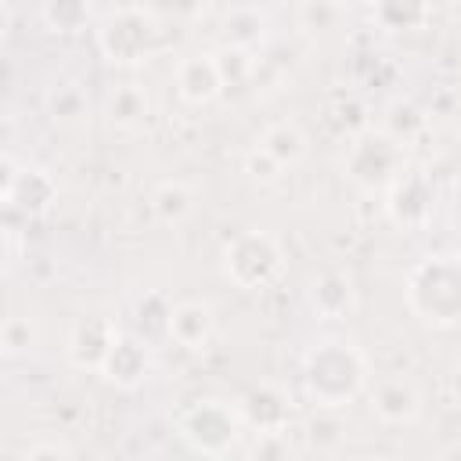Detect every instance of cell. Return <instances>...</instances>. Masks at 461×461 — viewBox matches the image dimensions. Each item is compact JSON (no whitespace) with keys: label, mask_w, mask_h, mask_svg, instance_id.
Returning <instances> with one entry per match:
<instances>
[{"label":"cell","mask_w":461,"mask_h":461,"mask_svg":"<svg viewBox=\"0 0 461 461\" xmlns=\"http://www.w3.org/2000/svg\"><path fill=\"white\" fill-rule=\"evenodd\" d=\"M303 385L313 407H346L367 385V357L346 339H324L303 360Z\"/></svg>","instance_id":"obj_1"},{"label":"cell","mask_w":461,"mask_h":461,"mask_svg":"<svg viewBox=\"0 0 461 461\" xmlns=\"http://www.w3.org/2000/svg\"><path fill=\"white\" fill-rule=\"evenodd\" d=\"M407 303L425 324H461V252L421 259L407 274Z\"/></svg>","instance_id":"obj_2"},{"label":"cell","mask_w":461,"mask_h":461,"mask_svg":"<svg viewBox=\"0 0 461 461\" xmlns=\"http://www.w3.org/2000/svg\"><path fill=\"white\" fill-rule=\"evenodd\" d=\"M285 256L267 230H241L223 249V274L241 288H267L281 277Z\"/></svg>","instance_id":"obj_3"},{"label":"cell","mask_w":461,"mask_h":461,"mask_svg":"<svg viewBox=\"0 0 461 461\" xmlns=\"http://www.w3.org/2000/svg\"><path fill=\"white\" fill-rule=\"evenodd\" d=\"M158 40H162L158 22L148 11H140V7H122V11L108 14L101 32H97V43H101L104 58L115 61V65L144 61L158 47Z\"/></svg>","instance_id":"obj_4"},{"label":"cell","mask_w":461,"mask_h":461,"mask_svg":"<svg viewBox=\"0 0 461 461\" xmlns=\"http://www.w3.org/2000/svg\"><path fill=\"white\" fill-rule=\"evenodd\" d=\"M238 411H230L227 400H194L180 414V436L202 450V454H223L238 439Z\"/></svg>","instance_id":"obj_5"},{"label":"cell","mask_w":461,"mask_h":461,"mask_svg":"<svg viewBox=\"0 0 461 461\" xmlns=\"http://www.w3.org/2000/svg\"><path fill=\"white\" fill-rule=\"evenodd\" d=\"M403 166V148L385 133H364L349 144L346 173L360 187H382L389 184Z\"/></svg>","instance_id":"obj_6"},{"label":"cell","mask_w":461,"mask_h":461,"mask_svg":"<svg viewBox=\"0 0 461 461\" xmlns=\"http://www.w3.org/2000/svg\"><path fill=\"white\" fill-rule=\"evenodd\" d=\"M0 194H4L7 209H22L25 216H40L54 205L58 187L47 176V169L18 166L11 155H4V187H0Z\"/></svg>","instance_id":"obj_7"},{"label":"cell","mask_w":461,"mask_h":461,"mask_svg":"<svg viewBox=\"0 0 461 461\" xmlns=\"http://www.w3.org/2000/svg\"><path fill=\"white\" fill-rule=\"evenodd\" d=\"M119 339V328L112 317L104 313H83L76 324H72V335H68V360L83 371H101L112 346Z\"/></svg>","instance_id":"obj_8"},{"label":"cell","mask_w":461,"mask_h":461,"mask_svg":"<svg viewBox=\"0 0 461 461\" xmlns=\"http://www.w3.org/2000/svg\"><path fill=\"white\" fill-rule=\"evenodd\" d=\"M371 411L385 425H407L421 411V393H418V385L411 378H382L371 389Z\"/></svg>","instance_id":"obj_9"},{"label":"cell","mask_w":461,"mask_h":461,"mask_svg":"<svg viewBox=\"0 0 461 461\" xmlns=\"http://www.w3.org/2000/svg\"><path fill=\"white\" fill-rule=\"evenodd\" d=\"M176 90L191 104H209L223 90V76H220L216 54H187L176 65Z\"/></svg>","instance_id":"obj_10"},{"label":"cell","mask_w":461,"mask_h":461,"mask_svg":"<svg viewBox=\"0 0 461 461\" xmlns=\"http://www.w3.org/2000/svg\"><path fill=\"white\" fill-rule=\"evenodd\" d=\"M148 364H151L148 360V342L133 339V335H119L112 353H108V360H104V367H101V375L108 382H115L119 389H133V385H140L148 378Z\"/></svg>","instance_id":"obj_11"},{"label":"cell","mask_w":461,"mask_h":461,"mask_svg":"<svg viewBox=\"0 0 461 461\" xmlns=\"http://www.w3.org/2000/svg\"><path fill=\"white\" fill-rule=\"evenodd\" d=\"M212 310L198 299H187V303H176L173 313H169V339H176L184 349H202L212 335Z\"/></svg>","instance_id":"obj_12"},{"label":"cell","mask_w":461,"mask_h":461,"mask_svg":"<svg viewBox=\"0 0 461 461\" xmlns=\"http://www.w3.org/2000/svg\"><path fill=\"white\" fill-rule=\"evenodd\" d=\"M429 202H432L429 180L418 176V173H407V176L396 180L389 212H393V220L403 223V227H421V223L429 220Z\"/></svg>","instance_id":"obj_13"},{"label":"cell","mask_w":461,"mask_h":461,"mask_svg":"<svg viewBox=\"0 0 461 461\" xmlns=\"http://www.w3.org/2000/svg\"><path fill=\"white\" fill-rule=\"evenodd\" d=\"M310 303L321 317H342L353 310V281L339 270H328L310 285Z\"/></svg>","instance_id":"obj_14"},{"label":"cell","mask_w":461,"mask_h":461,"mask_svg":"<svg viewBox=\"0 0 461 461\" xmlns=\"http://www.w3.org/2000/svg\"><path fill=\"white\" fill-rule=\"evenodd\" d=\"M245 418H249L263 436H277V432L288 425V403H285V396H281L274 385H263V389H256V393L245 400Z\"/></svg>","instance_id":"obj_15"},{"label":"cell","mask_w":461,"mask_h":461,"mask_svg":"<svg viewBox=\"0 0 461 461\" xmlns=\"http://www.w3.org/2000/svg\"><path fill=\"white\" fill-rule=\"evenodd\" d=\"M259 148L285 169V166H292V162H299L306 155V137H303V130L295 122H277V126H270L263 133Z\"/></svg>","instance_id":"obj_16"},{"label":"cell","mask_w":461,"mask_h":461,"mask_svg":"<svg viewBox=\"0 0 461 461\" xmlns=\"http://www.w3.org/2000/svg\"><path fill=\"white\" fill-rule=\"evenodd\" d=\"M148 115V97L137 83H122L108 94V122L119 130H133Z\"/></svg>","instance_id":"obj_17"},{"label":"cell","mask_w":461,"mask_h":461,"mask_svg":"<svg viewBox=\"0 0 461 461\" xmlns=\"http://www.w3.org/2000/svg\"><path fill=\"white\" fill-rule=\"evenodd\" d=\"M151 209H155V216L162 220V223H184L191 212H194V194H191V187L187 184H180V180H166V184H158V191L151 194Z\"/></svg>","instance_id":"obj_18"},{"label":"cell","mask_w":461,"mask_h":461,"mask_svg":"<svg viewBox=\"0 0 461 461\" xmlns=\"http://www.w3.org/2000/svg\"><path fill=\"white\" fill-rule=\"evenodd\" d=\"M40 14H43V25H47L50 32L72 36V32L86 29V18H90V0H43Z\"/></svg>","instance_id":"obj_19"},{"label":"cell","mask_w":461,"mask_h":461,"mask_svg":"<svg viewBox=\"0 0 461 461\" xmlns=\"http://www.w3.org/2000/svg\"><path fill=\"white\" fill-rule=\"evenodd\" d=\"M375 14L385 29L400 32V29H414L425 22L429 14V0H375Z\"/></svg>","instance_id":"obj_20"},{"label":"cell","mask_w":461,"mask_h":461,"mask_svg":"<svg viewBox=\"0 0 461 461\" xmlns=\"http://www.w3.org/2000/svg\"><path fill=\"white\" fill-rule=\"evenodd\" d=\"M263 36V14L259 11H249V7H238L230 18H227V40L230 47H249Z\"/></svg>","instance_id":"obj_21"},{"label":"cell","mask_w":461,"mask_h":461,"mask_svg":"<svg viewBox=\"0 0 461 461\" xmlns=\"http://www.w3.org/2000/svg\"><path fill=\"white\" fill-rule=\"evenodd\" d=\"M47 108H50L54 119L68 122V119H79V115L86 112V97H83L72 83H61V86H54V90L47 94Z\"/></svg>","instance_id":"obj_22"},{"label":"cell","mask_w":461,"mask_h":461,"mask_svg":"<svg viewBox=\"0 0 461 461\" xmlns=\"http://www.w3.org/2000/svg\"><path fill=\"white\" fill-rule=\"evenodd\" d=\"M22 349H29V321L25 317H7V324H4V353L14 357Z\"/></svg>","instance_id":"obj_23"},{"label":"cell","mask_w":461,"mask_h":461,"mask_svg":"<svg viewBox=\"0 0 461 461\" xmlns=\"http://www.w3.org/2000/svg\"><path fill=\"white\" fill-rule=\"evenodd\" d=\"M249 173H252L256 180H274V176L281 173V166H277L263 148H256V151L249 155Z\"/></svg>","instance_id":"obj_24"},{"label":"cell","mask_w":461,"mask_h":461,"mask_svg":"<svg viewBox=\"0 0 461 461\" xmlns=\"http://www.w3.org/2000/svg\"><path fill=\"white\" fill-rule=\"evenodd\" d=\"M68 450L65 447H58V443H50V447H29L25 450V457H65Z\"/></svg>","instance_id":"obj_25"},{"label":"cell","mask_w":461,"mask_h":461,"mask_svg":"<svg viewBox=\"0 0 461 461\" xmlns=\"http://www.w3.org/2000/svg\"><path fill=\"white\" fill-rule=\"evenodd\" d=\"M342 4H375V0H342Z\"/></svg>","instance_id":"obj_26"}]
</instances>
